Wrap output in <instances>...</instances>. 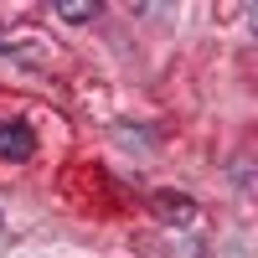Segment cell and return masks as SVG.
<instances>
[{
	"label": "cell",
	"instance_id": "obj_2",
	"mask_svg": "<svg viewBox=\"0 0 258 258\" xmlns=\"http://www.w3.org/2000/svg\"><path fill=\"white\" fill-rule=\"evenodd\" d=\"M57 16H62V21H73V26H83V21H93V16H98V6H83V0H62V6H57Z\"/></svg>",
	"mask_w": 258,
	"mask_h": 258
},
{
	"label": "cell",
	"instance_id": "obj_1",
	"mask_svg": "<svg viewBox=\"0 0 258 258\" xmlns=\"http://www.w3.org/2000/svg\"><path fill=\"white\" fill-rule=\"evenodd\" d=\"M36 155V135L26 124H0V160H31Z\"/></svg>",
	"mask_w": 258,
	"mask_h": 258
}]
</instances>
